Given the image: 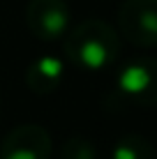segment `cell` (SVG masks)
Instances as JSON below:
<instances>
[{
	"mask_svg": "<svg viewBox=\"0 0 157 159\" xmlns=\"http://www.w3.org/2000/svg\"><path fill=\"white\" fill-rule=\"evenodd\" d=\"M65 39V53L69 62L83 69H102L111 65L120 53V35L109 23L99 19H90L67 30Z\"/></svg>",
	"mask_w": 157,
	"mask_h": 159,
	"instance_id": "6da1fadb",
	"label": "cell"
},
{
	"mask_svg": "<svg viewBox=\"0 0 157 159\" xmlns=\"http://www.w3.org/2000/svg\"><path fill=\"white\" fill-rule=\"evenodd\" d=\"M120 37L143 48L157 46V0H125L118 12Z\"/></svg>",
	"mask_w": 157,
	"mask_h": 159,
	"instance_id": "7a4b0ae2",
	"label": "cell"
},
{
	"mask_svg": "<svg viewBox=\"0 0 157 159\" xmlns=\"http://www.w3.org/2000/svg\"><path fill=\"white\" fill-rule=\"evenodd\" d=\"M25 21L35 37L44 42H56L67 35L72 12L65 0H30L25 9Z\"/></svg>",
	"mask_w": 157,
	"mask_h": 159,
	"instance_id": "3957f363",
	"label": "cell"
},
{
	"mask_svg": "<svg viewBox=\"0 0 157 159\" xmlns=\"http://www.w3.org/2000/svg\"><path fill=\"white\" fill-rule=\"evenodd\" d=\"M118 88L127 99L155 106L157 104V60L143 58L127 62L118 76Z\"/></svg>",
	"mask_w": 157,
	"mask_h": 159,
	"instance_id": "277c9868",
	"label": "cell"
},
{
	"mask_svg": "<svg viewBox=\"0 0 157 159\" xmlns=\"http://www.w3.org/2000/svg\"><path fill=\"white\" fill-rule=\"evenodd\" d=\"M51 136L39 125H21L2 139L0 159H48Z\"/></svg>",
	"mask_w": 157,
	"mask_h": 159,
	"instance_id": "5b68a950",
	"label": "cell"
},
{
	"mask_svg": "<svg viewBox=\"0 0 157 159\" xmlns=\"http://www.w3.org/2000/svg\"><path fill=\"white\" fill-rule=\"evenodd\" d=\"M62 69H65V62L60 58L44 56V58L35 60L28 67V72H25V83H28V88L32 92L46 95V92H51L53 88L58 85V81H60V76H62Z\"/></svg>",
	"mask_w": 157,
	"mask_h": 159,
	"instance_id": "8992f818",
	"label": "cell"
},
{
	"mask_svg": "<svg viewBox=\"0 0 157 159\" xmlns=\"http://www.w3.org/2000/svg\"><path fill=\"white\" fill-rule=\"evenodd\" d=\"M113 159H157V152L143 136L127 134L113 148Z\"/></svg>",
	"mask_w": 157,
	"mask_h": 159,
	"instance_id": "52a82bcc",
	"label": "cell"
},
{
	"mask_svg": "<svg viewBox=\"0 0 157 159\" xmlns=\"http://www.w3.org/2000/svg\"><path fill=\"white\" fill-rule=\"evenodd\" d=\"M60 159H97L95 145L83 136H72L67 143L62 145Z\"/></svg>",
	"mask_w": 157,
	"mask_h": 159,
	"instance_id": "ba28073f",
	"label": "cell"
}]
</instances>
